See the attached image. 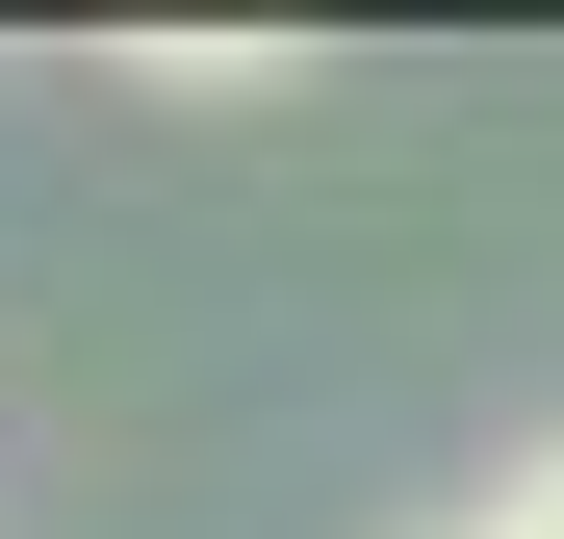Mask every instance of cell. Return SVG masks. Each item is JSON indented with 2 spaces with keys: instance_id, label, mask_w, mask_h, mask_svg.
I'll return each instance as SVG.
<instances>
[{
  "instance_id": "obj_1",
  "label": "cell",
  "mask_w": 564,
  "mask_h": 539,
  "mask_svg": "<svg viewBox=\"0 0 564 539\" xmlns=\"http://www.w3.org/2000/svg\"><path fill=\"white\" fill-rule=\"evenodd\" d=\"M462 539H564V436H513V488L462 514Z\"/></svg>"
}]
</instances>
